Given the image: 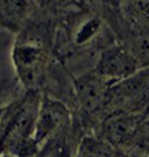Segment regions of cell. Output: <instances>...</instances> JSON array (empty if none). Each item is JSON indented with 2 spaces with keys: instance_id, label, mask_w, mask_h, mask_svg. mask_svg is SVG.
I'll list each match as a JSON object with an SVG mask.
<instances>
[{
  "instance_id": "3957f363",
  "label": "cell",
  "mask_w": 149,
  "mask_h": 157,
  "mask_svg": "<svg viewBox=\"0 0 149 157\" xmlns=\"http://www.w3.org/2000/svg\"><path fill=\"white\" fill-rule=\"evenodd\" d=\"M114 111L131 114L149 113V67L143 68L130 78L110 85L103 117Z\"/></svg>"
},
{
  "instance_id": "7a4b0ae2",
  "label": "cell",
  "mask_w": 149,
  "mask_h": 157,
  "mask_svg": "<svg viewBox=\"0 0 149 157\" xmlns=\"http://www.w3.org/2000/svg\"><path fill=\"white\" fill-rule=\"evenodd\" d=\"M47 24H26L12 46V63L21 85L26 90H39L50 62L52 47Z\"/></svg>"
},
{
  "instance_id": "5bb4252c",
  "label": "cell",
  "mask_w": 149,
  "mask_h": 157,
  "mask_svg": "<svg viewBox=\"0 0 149 157\" xmlns=\"http://www.w3.org/2000/svg\"><path fill=\"white\" fill-rule=\"evenodd\" d=\"M0 113H2V109H0Z\"/></svg>"
},
{
  "instance_id": "7c38bea8",
  "label": "cell",
  "mask_w": 149,
  "mask_h": 157,
  "mask_svg": "<svg viewBox=\"0 0 149 157\" xmlns=\"http://www.w3.org/2000/svg\"><path fill=\"white\" fill-rule=\"evenodd\" d=\"M132 157H149V153H143V155H132Z\"/></svg>"
},
{
  "instance_id": "ba28073f",
  "label": "cell",
  "mask_w": 149,
  "mask_h": 157,
  "mask_svg": "<svg viewBox=\"0 0 149 157\" xmlns=\"http://www.w3.org/2000/svg\"><path fill=\"white\" fill-rule=\"evenodd\" d=\"M34 9L30 2H0V26L20 33Z\"/></svg>"
},
{
  "instance_id": "6da1fadb",
  "label": "cell",
  "mask_w": 149,
  "mask_h": 157,
  "mask_svg": "<svg viewBox=\"0 0 149 157\" xmlns=\"http://www.w3.org/2000/svg\"><path fill=\"white\" fill-rule=\"evenodd\" d=\"M42 94L26 90L0 113V156L34 157L39 147L34 139Z\"/></svg>"
},
{
  "instance_id": "30bf717a",
  "label": "cell",
  "mask_w": 149,
  "mask_h": 157,
  "mask_svg": "<svg viewBox=\"0 0 149 157\" xmlns=\"http://www.w3.org/2000/svg\"><path fill=\"white\" fill-rule=\"evenodd\" d=\"M120 13L130 29L149 24V2L120 3Z\"/></svg>"
},
{
  "instance_id": "277c9868",
  "label": "cell",
  "mask_w": 149,
  "mask_h": 157,
  "mask_svg": "<svg viewBox=\"0 0 149 157\" xmlns=\"http://www.w3.org/2000/svg\"><path fill=\"white\" fill-rule=\"evenodd\" d=\"M145 115L147 114H131L124 111L109 113L102 117L96 136L115 149L124 152L132 148L141 136Z\"/></svg>"
},
{
  "instance_id": "4fadbf2b",
  "label": "cell",
  "mask_w": 149,
  "mask_h": 157,
  "mask_svg": "<svg viewBox=\"0 0 149 157\" xmlns=\"http://www.w3.org/2000/svg\"><path fill=\"white\" fill-rule=\"evenodd\" d=\"M34 157H43L41 153H38V155H36V156H34Z\"/></svg>"
},
{
  "instance_id": "52a82bcc",
  "label": "cell",
  "mask_w": 149,
  "mask_h": 157,
  "mask_svg": "<svg viewBox=\"0 0 149 157\" xmlns=\"http://www.w3.org/2000/svg\"><path fill=\"white\" fill-rule=\"evenodd\" d=\"M72 85L78 106L89 118L97 114L103 115L110 82L102 78L96 71H92L74 77Z\"/></svg>"
},
{
  "instance_id": "8992f818",
  "label": "cell",
  "mask_w": 149,
  "mask_h": 157,
  "mask_svg": "<svg viewBox=\"0 0 149 157\" xmlns=\"http://www.w3.org/2000/svg\"><path fill=\"white\" fill-rule=\"evenodd\" d=\"M72 122V113L63 101L48 94H42L34 134L39 149L52 136L71 126Z\"/></svg>"
},
{
  "instance_id": "8fae6325",
  "label": "cell",
  "mask_w": 149,
  "mask_h": 157,
  "mask_svg": "<svg viewBox=\"0 0 149 157\" xmlns=\"http://www.w3.org/2000/svg\"><path fill=\"white\" fill-rule=\"evenodd\" d=\"M119 152L97 136H84L74 157H118Z\"/></svg>"
},
{
  "instance_id": "9c48e42d",
  "label": "cell",
  "mask_w": 149,
  "mask_h": 157,
  "mask_svg": "<svg viewBox=\"0 0 149 157\" xmlns=\"http://www.w3.org/2000/svg\"><path fill=\"white\" fill-rule=\"evenodd\" d=\"M141 68L149 67V24L130 30L124 42Z\"/></svg>"
},
{
  "instance_id": "5b68a950",
  "label": "cell",
  "mask_w": 149,
  "mask_h": 157,
  "mask_svg": "<svg viewBox=\"0 0 149 157\" xmlns=\"http://www.w3.org/2000/svg\"><path fill=\"white\" fill-rule=\"evenodd\" d=\"M143 68L124 43H113L99 52L96 62V71L110 84H117L136 75Z\"/></svg>"
}]
</instances>
